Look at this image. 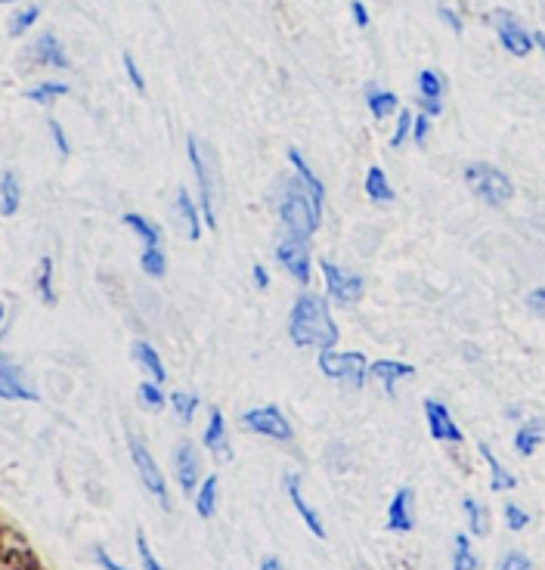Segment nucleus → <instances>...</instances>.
Wrapping results in <instances>:
<instances>
[{"label":"nucleus","mask_w":545,"mask_h":570,"mask_svg":"<svg viewBox=\"0 0 545 570\" xmlns=\"http://www.w3.org/2000/svg\"><path fill=\"white\" fill-rule=\"evenodd\" d=\"M38 16H41V7H28V10L16 13V16H13V22H10V35H13V38L25 35V31L38 22Z\"/></svg>","instance_id":"4c0bfd02"},{"label":"nucleus","mask_w":545,"mask_h":570,"mask_svg":"<svg viewBox=\"0 0 545 570\" xmlns=\"http://www.w3.org/2000/svg\"><path fill=\"white\" fill-rule=\"evenodd\" d=\"M127 450H131V459H134V465H137V471H140V481H143V487H146V490H149V496H155V499H158V505H162V509L168 512V509H171L168 487H165V478H162V471H158V465H155L152 453L143 447V440H140V437H127Z\"/></svg>","instance_id":"39448f33"},{"label":"nucleus","mask_w":545,"mask_h":570,"mask_svg":"<svg viewBox=\"0 0 545 570\" xmlns=\"http://www.w3.org/2000/svg\"><path fill=\"white\" fill-rule=\"evenodd\" d=\"M350 13H354V22H357L360 28L369 25V10H366L363 0H354V4H350Z\"/></svg>","instance_id":"49530a36"},{"label":"nucleus","mask_w":545,"mask_h":570,"mask_svg":"<svg viewBox=\"0 0 545 570\" xmlns=\"http://www.w3.org/2000/svg\"><path fill=\"white\" fill-rule=\"evenodd\" d=\"M456 570H477V558L471 555V543L465 533H456V555H453Z\"/></svg>","instance_id":"f704fd0d"},{"label":"nucleus","mask_w":545,"mask_h":570,"mask_svg":"<svg viewBox=\"0 0 545 570\" xmlns=\"http://www.w3.org/2000/svg\"><path fill=\"white\" fill-rule=\"evenodd\" d=\"M251 276H254V285H258L261 292L270 289V273L264 270V264H254V267H251Z\"/></svg>","instance_id":"09e8293b"},{"label":"nucleus","mask_w":545,"mask_h":570,"mask_svg":"<svg viewBox=\"0 0 545 570\" xmlns=\"http://www.w3.org/2000/svg\"><path fill=\"white\" fill-rule=\"evenodd\" d=\"M22 205V183L16 171H7L4 180H0V208H4V217H13Z\"/></svg>","instance_id":"5701e85b"},{"label":"nucleus","mask_w":545,"mask_h":570,"mask_svg":"<svg viewBox=\"0 0 545 570\" xmlns=\"http://www.w3.org/2000/svg\"><path fill=\"white\" fill-rule=\"evenodd\" d=\"M205 447L214 453L217 462H230L233 459L230 440H227V422H223L220 409H211V419H208V428H205Z\"/></svg>","instance_id":"f3484780"},{"label":"nucleus","mask_w":545,"mask_h":570,"mask_svg":"<svg viewBox=\"0 0 545 570\" xmlns=\"http://www.w3.org/2000/svg\"><path fill=\"white\" fill-rule=\"evenodd\" d=\"M288 162H292V168H295V174H298V180H301V186L310 193V199L316 202V208H323V199H326V186H323V180H319L313 171H310V165L304 162V155L298 152V149H288Z\"/></svg>","instance_id":"6ab92c4d"},{"label":"nucleus","mask_w":545,"mask_h":570,"mask_svg":"<svg viewBox=\"0 0 545 570\" xmlns=\"http://www.w3.org/2000/svg\"><path fill=\"white\" fill-rule=\"evenodd\" d=\"M242 425L258 431L264 437H276V440H292V425H288V419L279 413L276 406H261V409H248V413L242 416Z\"/></svg>","instance_id":"1a4fd4ad"},{"label":"nucleus","mask_w":545,"mask_h":570,"mask_svg":"<svg viewBox=\"0 0 545 570\" xmlns=\"http://www.w3.org/2000/svg\"><path fill=\"white\" fill-rule=\"evenodd\" d=\"M462 509H465V518H468V527L474 530V536H484L490 524H487L484 509H480V502H474L471 496H465V499H462Z\"/></svg>","instance_id":"2f4dec72"},{"label":"nucleus","mask_w":545,"mask_h":570,"mask_svg":"<svg viewBox=\"0 0 545 570\" xmlns=\"http://www.w3.org/2000/svg\"><path fill=\"white\" fill-rule=\"evenodd\" d=\"M288 335H292L295 347H316V351H329V347H335L338 326L326 307V298L304 292L295 301L292 316H288Z\"/></svg>","instance_id":"f257e3e1"},{"label":"nucleus","mask_w":545,"mask_h":570,"mask_svg":"<svg viewBox=\"0 0 545 570\" xmlns=\"http://www.w3.org/2000/svg\"><path fill=\"white\" fill-rule=\"evenodd\" d=\"M196 512H199V518H214V512H217V474H208V478L202 481V490L196 496Z\"/></svg>","instance_id":"cd10ccee"},{"label":"nucleus","mask_w":545,"mask_h":570,"mask_svg":"<svg viewBox=\"0 0 545 570\" xmlns=\"http://www.w3.org/2000/svg\"><path fill=\"white\" fill-rule=\"evenodd\" d=\"M499 567L502 570H530L533 561L527 555H521V552H511V555H505V561H499Z\"/></svg>","instance_id":"c03bdc74"},{"label":"nucleus","mask_w":545,"mask_h":570,"mask_svg":"<svg viewBox=\"0 0 545 570\" xmlns=\"http://www.w3.org/2000/svg\"><path fill=\"white\" fill-rule=\"evenodd\" d=\"M93 555H96V564H103V567H109V570H121V564H118V561H112L106 549H96Z\"/></svg>","instance_id":"8fccbe9b"},{"label":"nucleus","mask_w":545,"mask_h":570,"mask_svg":"<svg viewBox=\"0 0 545 570\" xmlns=\"http://www.w3.org/2000/svg\"><path fill=\"white\" fill-rule=\"evenodd\" d=\"M527 307H530L533 313H545V289H533V292L527 295Z\"/></svg>","instance_id":"de8ad7c7"},{"label":"nucleus","mask_w":545,"mask_h":570,"mask_svg":"<svg viewBox=\"0 0 545 570\" xmlns=\"http://www.w3.org/2000/svg\"><path fill=\"white\" fill-rule=\"evenodd\" d=\"M134 360L155 378V382H165V366H162V357H158V351L149 344V341H137L134 344Z\"/></svg>","instance_id":"393cba45"},{"label":"nucleus","mask_w":545,"mask_h":570,"mask_svg":"<svg viewBox=\"0 0 545 570\" xmlns=\"http://www.w3.org/2000/svg\"><path fill=\"white\" fill-rule=\"evenodd\" d=\"M174 471H177V484L183 493H192L199 487L202 465H199V453L192 443H180V447L174 450Z\"/></svg>","instance_id":"f8f14e48"},{"label":"nucleus","mask_w":545,"mask_h":570,"mask_svg":"<svg viewBox=\"0 0 545 570\" xmlns=\"http://www.w3.org/2000/svg\"><path fill=\"white\" fill-rule=\"evenodd\" d=\"M369 372L384 385V391L394 394V385L400 382V378H406V375H415V366L412 363H397V360H378V363L369 366Z\"/></svg>","instance_id":"aec40b11"},{"label":"nucleus","mask_w":545,"mask_h":570,"mask_svg":"<svg viewBox=\"0 0 545 570\" xmlns=\"http://www.w3.org/2000/svg\"><path fill=\"white\" fill-rule=\"evenodd\" d=\"M276 258L282 261V267L292 273L301 285L310 282V255H307V245H304V236H288L276 245Z\"/></svg>","instance_id":"9d476101"},{"label":"nucleus","mask_w":545,"mask_h":570,"mask_svg":"<svg viewBox=\"0 0 545 570\" xmlns=\"http://www.w3.org/2000/svg\"><path fill=\"white\" fill-rule=\"evenodd\" d=\"M502 512H505V524H508V530H524V527L530 524V515L521 509V505H511V502H508Z\"/></svg>","instance_id":"58836bf2"},{"label":"nucleus","mask_w":545,"mask_h":570,"mask_svg":"<svg viewBox=\"0 0 545 570\" xmlns=\"http://www.w3.org/2000/svg\"><path fill=\"white\" fill-rule=\"evenodd\" d=\"M366 196L372 202H394V189H391L388 177H384V171L378 165H372L366 171Z\"/></svg>","instance_id":"a878e982"},{"label":"nucleus","mask_w":545,"mask_h":570,"mask_svg":"<svg viewBox=\"0 0 545 570\" xmlns=\"http://www.w3.org/2000/svg\"><path fill=\"white\" fill-rule=\"evenodd\" d=\"M443 93H446V81L440 72L434 69H422L419 72V103L425 115H440L443 112Z\"/></svg>","instance_id":"4468645a"},{"label":"nucleus","mask_w":545,"mask_h":570,"mask_svg":"<svg viewBox=\"0 0 545 570\" xmlns=\"http://www.w3.org/2000/svg\"><path fill=\"white\" fill-rule=\"evenodd\" d=\"M124 72H127V78H131V84H134L137 93H146V81H143V75H140V69H137V62H134L131 53H124Z\"/></svg>","instance_id":"37998d69"},{"label":"nucleus","mask_w":545,"mask_h":570,"mask_svg":"<svg viewBox=\"0 0 545 570\" xmlns=\"http://www.w3.org/2000/svg\"><path fill=\"white\" fill-rule=\"evenodd\" d=\"M319 270H323L329 298H335L338 304L350 307V304H357V301L363 298V276L350 273V270H341V267L332 264V261H323V264H319Z\"/></svg>","instance_id":"0eeeda50"},{"label":"nucleus","mask_w":545,"mask_h":570,"mask_svg":"<svg viewBox=\"0 0 545 570\" xmlns=\"http://www.w3.org/2000/svg\"><path fill=\"white\" fill-rule=\"evenodd\" d=\"M38 292H41V301L47 307L56 304V295H53V261L50 258H41V264H38Z\"/></svg>","instance_id":"72a5a7b5"},{"label":"nucleus","mask_w":545,"mask_h":570,"mask_svg":"<svg viewBox=\"0 0 545 570\" xmlns=\"http://www.w3.org/2000/svg\"><path fill=\"white\" fill-rule=\"evenodd\" d=\"M31 59L41 62V66H53V69H72L66 50H62V41L56 35H41L35 41V47H31Z\"/></svg>","instance_id":"a211bd4d"},{"label":"nucleus","mask_w":545,"mask_h":570,"mask_svg":"<svg viewBox=\"0 0 545 570\" xmlns=\"http://www.w3.org/2000/svg\"><path fill=\"white\" fill-rule=\"evenodd\" d=\"M366 103H369V112H372L375 118H388V115H394L397 106H400L397 93H391V90H375V87H369Z\"/></svg>","instance_id":"bb28decb"},{"label":"nucleus","mask_w":545,"mask_h":570,"mask_svg":"<svg viewBox=\"0 0 545 570\" xmlns=\"http://www.w3.org/2000/svg\"><path fill=\"white\" fill-rule=\"evenodd\" d=\"M69 93V84H38L25 90V100L31 103H41V106H53L56 100H62Z\"/></svg>","instance_id":"c756f323"},{"label":"nucleus","mask_w":545,"mask_h":570,"mask_svg":"<svg viewBox=\"0 0 545 570\" xmlns=\"http://www.w3.org/2000/svg\"><path fill=\"white\" fill-rule=\"evenodd\" d=\"M0 397L4 400H38V391H31L22 369L13 363V360H4L0 363Z\"/></svg>","instance_id":"ddd939ff"},{"label":"nucleus","mask_w":545,"mask_h":570,"mask_svg":"<svg viewBox=\"0 0 545 570\" xmlns=\"http://www.w3.org/2000/svg\"><path fill=\"white\" fill-rule=\"evenodd\" d=\"M177 214L183 217L189 242H199V236H202V217H199L196 205H192V199H189L186 189H180V193H177Z\"/></svg>","instance_id":"b1692460"},{"label":"nucleus","mask_w":545,"mask_h":570,"mask_svg":"<svg viewBox=\"0 0 545 570\" xmlns=\"http://www.w3.org/2000/svg\"><path fill=\"white\" fill-rule=\"evenodd\" d=\"M412 121H415V115H412V112H400V124H397L394 140H391V146H394V149H400V146L406 143V137H409V131H412Z\"/></svg>","instance_id":"79ce46f5"},{"label":"nucleus","mask_w":545,"mask_h":570,"mask_svg":"<svg viewBox=\"0 0 545 570\" xmlns=\"http://www.w3.org/2000/svg\"><path fill=\"white\" fill-rule=\"evenodd\" d=\"M124 227L134 230L146 245H158V242H162V230H158L155 224H149L143 214H124Z\"/></svg>","instance_id":"c85d7f7f"},{"label":"nucleus","mask_w":545,"mask_h":570,"mask_svg":"<svg viewBox=\"0 0 545 570\" xmlns=\"http://www.w3.org/2000/svg\"><path fill=\"white\" fill-rule=\"evenodd\" d=\"M285 490H288V499H292V505H295V512H298L301 521L307 524V530L316 536V540H326V527H323V521H319V515L310 509L307 499L301 496V478H298V474H285Z\"/></svg>","instance_id":"2eb2a0df"},{"label":"nucleus","mask_w":545,"mask_h":570,"mask_svg":"<svg viewBox=\"0 0 545 570\" xmlns=\"http://www.w3.org/2000/svg\"><path fill=\"white\" fill-rule=\"evenodd\" d=\"M140 264H143V273H146V276H152V279L165 276V270H168V261H165L162 248H158V245H146Z\"/></svg>","instance_id":"7c9ffc66"},{"label":"nucleus","mask_w":545,"mask_h":570,"mask_svg":"<svg viewBox=\"0 0 545 570\" xmlns=\"http://www.w3.org/2000/svg\"><path fill=\"white\" fill-rule=\"evenodd\" d=\"M186 152H189V165H192V171H196V180H199L202 217H205V224H208L211 230H217V208H214V193H217V186H214L211 165L205 162V155H202V149H199V140H196V137H189Z\"/></svg>","instance_id":"423d86ee"},{"label":"nucleus","mask_w":545,"mask_h":570,"mask_svg":"<svg viewBox=\"0 0 545 570\" xmlns=\"http://www.w3.org/2000/svg\"><path fill=\"white\" fill-rule=\"evenodd\" d=\"M440 16H443V22H446V25H453V31H462V22L456 19V13H450L446 7H440Z\"/></svg>","instance_id":"3c124183"},{"label":"nucleus","mask_w":545,"mask_h":570,"mask_svg":"<svg viewBox=\"0 0 545 570\" xmlns=\"http://www.w3.org/2000/svg\"><path fill=\"white\" fill-rule=\"evenodd\" d=\"M425 137H428V115L422 112V115H415V121H412V140L419 146H425Z\"/></svg>","instance_id":"a18cd8bd"},{"label":"nucleus","mask_w":545,"mask_h":570,"mask_svg":"<svg viewBox=\"0 0 545 570\" xmlns=\"http://www.w3.org/2000/svg\"><path fill=\"white\" fill-rule=\"evenodd\" d=\"M480 456H484V462H487V468H490V487H493L496 493H499V490H515V487H518V478L493 456V450L487 447V443H480Z\"/></svg>","instance_id":"4be33fe9"},{"label":"nucleus","mask_w":545,"mask_h":570,"mask_svg":"<svg viewBox=\"0 0 545 570\" xmlns=\"http://www.w3.org/2000/svg\"><path fill=\"white\" fill-rule=\"evenodd\" d=\"M4 567H38L35 555H31L28 549H13L10 546V536H7V543H4Z\"/></svg>","instance_id":"e433bc0d"},{"label":"nucleus","mask_w":545,"mask_h":570,"mask_svg":"<svg viewBox=\"0 0 545 570\" xmlns=\"http://www.w3.org/2000/svg\"><path fill=\"white\" fill-rule=\"evenodd\" d=\"M47 128H50V134H53V143H56L59 155L69 158V155H72V146H69V140H66V131H62V124L50 115V118H47Z\"/></svg>","instance_id":"ea45409f"},{"label":"nucleus","mask_w":545,"mask_h":570,"mask_svg":"<svg viewBox=\"0 0 545 570\" xmlns=\"http://www.w3.org/2000/svg\"><path fill=\"white\" fill-rule=\"evenodd\" d=\"M137 552H140V561H143L146 570H162V561H155V555L149 552V543H146L143 530H137Z\"/></svg>","instance_id":"a19ab883"},{"label":"nucleus","mask_w":545,"mask_h":570,"mask_svg":"<svg viewBox=\"0 0 545 570\" xmlns=\"http://www.w3.org/2000/svg\"><path fill=\"white\" fill-rule=\"evenodd\" d=\"M162 382H143L140 388H137V397H140V406H146V409H162L165 406V394H162V388H158Z\"/></svg>","instance_id":"c9c22d12"},{"label":"nucleus","mask_w":545,"mask_h":570,"mask_svg":"<svg viewBox=\"0 0 545 570\" xmlns=\"http://www.w3.org/2000/svg\"><path fill=\"white\" fill-rule=\"evenodd\" d=\"M171 403H174V413L180 416L183 425H189L192 416H196V409H199V397L196 394H183V391H174Z\"/></svg>","instance_id":"473e14b6"},{"label":"nucleus","mask_w":545,"mask_h":570,"mask_svg":"<svg viewBox=\"0 0 545 570\" xmlns=\"http://www.w3.org/2000/svg\"><path fill=\"white\" fill-rule=\"evenodd\" d=\"M279 217L295 236H313L319 230V220H323V208H316V202L298 180L292 186H285V193L279 199Z\"/></svg>","instance_id":"f03ea898"},{"label":"nucleus","mask_w":545,"mask_h":570,"mask_svg":"<svg viewBox=\"0 0 545 570\" xmlns=\"http://www.w3.org/2000/svg\"><path fill=\"white\" fill-rule=\"evenodd\" d=\"M425 419H428V431L434 440H443V443H462V431L459 425L453 422L450 409H446L440 400H425Z\"/></svg>","instance_id":"9b49d317"},{"label":"nucleus","mask_w":545,"mask_h":570,"mask_svg":"<svg viewBox=\"0 0 545 570\" xmlns=\"http://www.w3.org/2000/svg\"><path fill=\"white\" fill-rule=\"evenodd\" d=\"M391 533H409L415 527V518H412V490L409 487H400L388 505V521H384Z\"/></svg>","instance_id":"dca6fc26"},{"label":"nucleus","mask_w":545,"mask_h":570,"mask_svg":"<svg viewBox=\"0 0 545 570\" xmlns=\"http://www.w3.org/2000/svg\"><path fill=\"white\" fill-rule=\"evenodd\" d=\"M533 41H536V47L545 53V31H536V35H533Z\"/></svg>","instance_id":"864d4df0"},{"label":"nucleus","mask_w":545,"mask_h":570,"mask_svg":"<svg viewBox=\"0 0 545 570\" xmlns=\"http://www.w3.org/2000/svg\"><path fill=\"white\" fill-rule=\"evenodd\" d=\"M319 372L326 378H335V382L347 385V388H363L366 385V357L363 354H335L319 351Z\"/></svg>","instance_id":"20e7f679"},{"label":"nucleus","mask_w":545,"mask_h":570,"mask_svg":"<svg viewBox=\"0 0 545 570\" xmlns=\"http://www.w3.org/2000/svg\"><path fill=\"white\" fill-rule=\"evenodd\" d=\"M279 567H282V561H279V558H273V555L261 561V570H279Z\"/></svg>","instance_id":"603ef678"},{"label":"nucleus","mask_w":545,"mask_h":570,"mask_svg":"<svg viewBox=\"0 0 545 570\" xmlns=\"http://www.w3.org/2000/svg\"><path fill=\"white\" fill-rule=\"evenodd\" d=\"M542 443H545V419H530V422L521 425V431L515 437V450L521 456H533Z\"/></svg>","instance_id":"412c9836"},{"label":"nucleus","mask_w":545,"mask_h":570,"mask_svg":"<svg viewBox=\"0 0 545 570\" xmlns=\"http://www.w3.org/2000/svg\"><path fill=\"white\" fill-rule=\"evenodd\" d=\"M493 25H496V31H499V41H502V47L511 53V56H527L533 47H536V41H533V35L530 31L515 19V13H508V10H496L493 13Z\"/></svg>","instance_id":"6e6552de"},{"label":"nucleus","mask_w":545,"mask_h":570,"mask_svg":"<svg viewBox=\"0 0 545 570\" xmlns=\"http://www.w3.org/2000/svg\"><path fill=\"white\" fill-rule=\"evenodd\" d=\"M465 183H468L487 205H505L511 196H515V186H511V180H508L499 168L484 165V162L465 168Z\"/></svg>","instance_id":"7ed1b4c3"}]
</instances>
